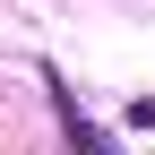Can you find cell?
<instances>
[{"label":"cell","instance_id":"1","mask_svg":"<svg viewBox=\"0 0 155 155\" xmlns=\"http://www.w3.org/2000/svg\"><path fill=\"white\" fill-rule=\"evenodd\" d=\"M43 86H52V112H61V138H69V147H86V155H104L112 138H104V129L86 121V112H78V95L61 86V69H43Z\"/></svg>","mask_w":155,"mask_h":155}]
</instances>
